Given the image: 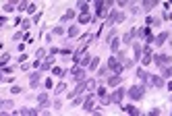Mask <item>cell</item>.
Instances as JSON below:
<instances>
[{"instance_id":"1","label":"cell","mask_w":172,"mask_h":116,"mask_svg":"<svg viewBox=\"0 0 172 116\" xmlns=\"http://www.w3.org/2000/svg\"><path fill=\"white\" fill-rule=\"evenodd\" d=\"M127 93H129V98L133 100V102H137V100H141V98H143V93H145V87H143V85H135V87H131Z\"/></svg>"},{"instance_id":"2","label":"cell","mask_w":172,"mask_h":116,"mask_svg":"<svg viewBox=\"0 0 172 116\" xmlns=\"http://www.w3.org/2000/svg\"><path fill=\"white\" fill-rule=\"evenodd\" d=\"M123 21H125V15H123V13L112 10V13H110V17H108V21H106V25H114V23H123Z\"/></svg>"},{"instance_id":"3","label":"cell","mask_w":172,"mask_h":116,"mask_svg":"<svg viewBox=\"0 0 172 116\" xmlns=\"http://www.w3.org/2000/svg\"><path fill=\"white\" fill-rule=\"evenodd\" d=\"M108 69H112V71H114L116 75H120L125 66H123V64H120V62L116 60V56H114V58H108Z\"/></svg>"},{"instance_id":"4","label":"cell","mask_w":172,"mask_h":116,"mask_svg":"<svg viewBox=\"0 0 172 116\" xmlns=\"http://www.w3.org/2000/svg\"><path fill=\"white\" fill-rule=\"evenodd\" d=\"M145 85H154V87H164V79H162V75H149V79H147V83Z\"/></svg>"},{"instance_id":"5","label":"cell","mask_w":172,"mask_h":116,"mask_svg":"<svg viewBox=\"0 0 172 116\" xmlns=\"http://www.w3.org/2000/svg\"><path fill=\"white\" fill-rule=\"evenodd\" d=\"M156 62L164 69V66H170L172 64V56H168V54H160V56H156Z\"/></svg>"},{"instance_id":"6","label":"cell","mask_w":172,"mask_h":116,"mask_svg":"<svg viewBox=\"0 0 172 116\" xmlns=\"http://www.w3.org/2000/svg\"><path fill=\"white\" fill-rule=\"evenodd\" d=\"M69 73L73 75V79H77V81H81V79H83V75H85V69L77 64V66H73V69H71Z\"/></svg>"},{"instance_id":"7","label":"cell","mask_w":172,"mask_h":116,"mask_svg":"<svg viewBox=\"0 0 172 116\" xmlns=\"http://www.w3.org/2000/svg\"><path fill=\"white\" fill-rule=\"evenodd\" d=\"M123 98H125V89H123V87H116V91L112 93V98H110V100H112L114 104H120V102H123Z\"/></svg>"},{"instance_id":"8","label":"cell","mask_w":172,"mask_h":116,"mask_svg":"<svg viewBox=\"0 0 172 116\" xmlns=\"http://www.w3.org/2000/svg\"><path fill=\"white\" fill-rule=\"evenodd\" d=\"M93 98H95V93H89L85 100H83V110H87V112L93 110Z\"/></svg>"},{"instance_id":"9","label":"cell","mask_w":172,"mask_h":116,"mask_svg":"<svg viewBox=\"0 0 172 116\" xmlns=\"http://www.w3.org/2000/svg\"><path fill=\"white\" fill-rule=\"evenodd\" d=\"M15 114H23V116H35L38 110L35 108H21V110H15Z\"/></svg>"},{"instance_id":"10","label":"cell","mask_w":172,"mask_h":116,"mask_svg":"<svg viewBox=\"0 0 172 116\" xmlns=\"http://www.w3.org/2000/svg\"><path fill=\"white\" fill-rule=\"evenodd\" d=\"M91 58H93V56H89L87 52H83V56L79 58V66H83V69H85V66H89V62H91Z\"/></svg>"},{"instance_id":"11","label":"cell","mask_w":172,"mask_h":116,"mask_svg":"<svg viewBox=\"0 0 172 116\" xmlns=\"http://www.w3.org/2000/svg\"><path fill=\"white\" fill-rule=\"evenodd\" d=\"M10 108H15V104H13L10 100H0V112H6V110H10Z\"/></svg>"},{"instance_id":"12","label":"cell","mask_w":172,"mask_h":116,"mask_svg":"<svg viewBox=\"0 0 172 116\" xmlns=\"http://www.w3.org/2000/svg\"><path fill=\"white\" fill-rule=\"evenodd\" d=\"M52 64H54V58H52V54H50L42 64H40V69H42V71H50V66H52Z\"/></svg>"},{"instance_id":"13","label":"cell","mask_w":172,"mask_h":116,"mask_svg":"<svg viewBox=\"0 0 172 116\" xmlns=\"http://www.w3.org/2000/svg\"><path fill=\"white\" fill-rule=\"evenodd\" d=\"M135 33H137V29H129V31L123 35V41H125V44H133V38H135Z\"/></svg>"},{"instance_id":"14","label":"cell","mask_w":172,"mask_h":116,"mask_svg":"<svg viewBox=\"0 0 172 116\" xmlns=\"http://www.w3.org/2000/svg\"><path fill=\"white\" fill-rule=\"evenodd\" d=\"M166 39H168V31H162L158 38H154V44H158V46H162V44H166Z\"/></svg>"},{"instance_id":"15","label":"cell","mask_w":172,"mask_h":116,"mask_svg":"<svg viewBox=\"0 0 172 116\" xmlns=\"http://www.w3.org/2000/svg\"><path fill=\"white\" fill-rule=\"evenodd\" d=\"M120 81H123L120 75H114V77L108 79V85H110V87H118V85H120Z\"/></svg>"},{"instance_id":"16","label":"cell","mask_w":172,"mask_h":116,"mask_svg":"<svg viewBox=\"0 0 172 116\" xmlns=\"http://www.w3.org/2000/svg\"><path fill=\"white\" fill-rule=\"evenodd\" d=\"M151 58H154V54H151V50H149V46H147V50H145V54H143V64H149L151 62Z\"/></svg>"},{"instance_id":"17","label":"cell","mask_w":172,"mask_h":116,"mask_svg":"<svg viewBox=\"0 0 172 116\" xmlns=\"http://www.w3.org/2000/svg\"><path fill=\"white\" fill-rule=\"evenodd\" d=\"M29 85H31V87H38V85H40V73H33V75L29 77Z\"/></svg>"},{"instance_id":"18","label":"cell","mask_w":172,"mask_h":116,"mask_svg":"<svg viewBox=\"0 0 172 116\" xmlns=\"http://www.w3.org/2000/svg\"><path fill=\"white\" fill-rule=\"evenodd\" d=\"M133 50H135V58H133V60H137V58H141V52H143V48H141V44H135V46H133Z\"/></svg>"},{"instance_id":"19","label":"cell","mask_w":172,"mask_h":116,"mask_svg":"<svg viewBox=\"0 0 172 116\" xmlns=\"http://www.w3.org/2000/svg\"><path fill=\"white\" fill-rule=\"evenodd\" d=\"M75 17V10H66L64 15H62V23H66V21H71Z\"/></svg>"},{"instance_id":"20","label":"cell","mask_w":172,"mask_h":116,"mask_svg":"<svg viewBox=\"0 0 172 116\" xmlns=\"http://www.w3.org/2000/svg\"><path fill=\"white\" fill-rule=\"evenodd\" d=\"M77 35H79V27H77V25L69 27V38H77Z\"/></svg>"},{"instance_id":"21","label":"cell","mask_w":172,"mask_h":116,"mask_svg":"<svg viewBox=\"0 0 172 116\" xmlns=\"http://www.w3.org/2000/svg\"><path fill=\"white\" fill-rule=\"evenodd\" d=\"M156 4H158L156 0H145V2H143V8H145V10H149V8H154Z\"/></svg>"},{"instance_id":"22","label":"cell","mask_w":172,"mask_h":116,"mask_svg":"<svg viewBox=\"0 0 172 116\" xmlns=\"http://www.w3.org/2000/svg\"><path fill=\"white\" fill-rule=\"evenodd\" d=\"M44 56H46V50H44V48H40V50L35 52V60H38V62H42Z\"/></svg>"},{"instance_id":"23","label":"cell","mask_w":172,"mask_h":116,"mask_svg":"<svg viewBox=\"0 0 172 116\" xmlns=\"http://www.w3.org/2000/svg\"><path fill=\"white\" fill-rule=\"evenodd\" d=\"M77 6L81 8V13H83V15H87V10H89V4H87V2H77Z\"/></svg>"},{"instance_id":"24","label":"cell","mask_w":172,"mask_h":116,"mask_svg":"<svg viewBox=\"0 0 172 116\" xmlns=\"http://www.w3.org/2000/svg\"><path fill=\"white\" fill-rule=\"evenodd\" d=\"M4 10H6V13H13V10H17V4H13V2H6V4H4Z\"/></svg>"},{"instance_id":"25","label":"cell","mask_w":172,"mask_h":116,"mask_svg":"<svg viewBox=\"0 0 172 116\" xmlns=\"http://www.w3.org/2000/svg\"><path fill=\"white\" fill-rule=\"evenodd\" d=\"M54 89H56V91H54V93H58V95H60V93H62V91H64V89H66V83H58V85H56V87H54Z\"/></svg>"},{"instance_id":"26","label":"cell","mask_w":172,"mask_h":116,"mask_svg":"<svg viewBox=\"0 0 172 116\" xmlns=\"http://www.w3.org/2000/svg\"><path fill=\"white\" fill-rule=\"evenodd\" d=\"M125 112H127V114H139V110L133 108V104H131V106H125Z\"/></svg>"},{"instance_id":"27","label":"cell","mask_w":172,"mask_h":116,"mask_svg":"<svg viewBox=\"0 0 172 116\" xmlns=\"http://www.w3.org/2000/svg\"><path fill=\"white\" fill-rule=\"evenodd\" d=\"M89 39H93V33H85V35L81 38V44H83V46H87V44H89Z\"/></svg>"},{"instance_id":"28","label":"cell","mask_w":172,"mask_h":116,"mask_svg":"<svg viewBox=\"0 0 172 116\" xmlns=\"http://www.w3.org/2000/svg\"><path fill=\"white\" fill-rule=\"evenodd\" d=\"M97 64H100V58H91V62H89V69H91V71H95V69H97Z\"/></svg>"},{"instance_id":"29","label":"cell","mask_w":172,"mask_h":116,"mask_svg":"<svg viewBox=\"0 0 172 116\" xmlns=\"http://www.w3.org/2000/svg\"><path fill=\"white\" fill-rule=\"evenodd\" d=\"M85 87H87V91H89V89H95V81H93V79H87Z\"/></svg>"},{"instance_id":"30","label":"cell","mask_w":172,"mask_h":116,"mask_svg":"<svg viewBox=\"0 0 172 116\" xmlns=\"http://www.w3.org/2000/svg\"><path fill=\"white\" fill-rule=\"evenodd\" d=\"M89 21H91V17H89V15H83V13L79 15V23H89Z\"/></svg>"},{"instance_id":"31","label":"cell","mask_w":172,"mask_h":116,"mask_svg":"<svg viewBox=\"0 0 172 116\" xmlns=\"http://www.w3.org/2000/svg\"><path fill=\"white\" fill-rule=\"evenodd\" d=\"M162 77H172V66H164V73Z\"/></svg>"},{"instance_id":"32","label":"cell","mask_w":172,"mask_h":116,"mask_svg":"<svg viewBox=\"0 0 172 116\" xmlns=\"http://www.w3.org/2000/svg\"><path fill=\"white\" fill-rule=\"evenodd\" d=\"M52 75H58V77H62V75H64V71H62V69H58V66H54V69H52Z\"/></svg>"},{"instance_id":"33","label":"cell","mask_w":172,"mask_h":116,"mask_svg":"<svg viewBox=\"0 0 172 116\" xmlns=\"http://www.w3.org/2000/svg\"><path fill=\"white\" fill-rule=\"evenodd\" d=\"M116 39V31H110L108 35H106V41H114Z\"/></svg>"},{"instance_id":"34","label":"cell","mask_w":172,"mask_h":116,"mask_svg":"<svg viewBox=\"0 0 172 116\" xmlns=\"http://www.w3.org/2000/svg\"><path fill=\"white\" fill-rule=\"evenodd\" d=\"M106 73H108V64H106V66H100V71H97V75H100V77H104Z\"/></svg>"},{"instance_id":"35","label":"cell","mask_w":172,"mask_h":116,"mask_svg":"<svg viewBox=\"0 0 172 116\" xmlns=\"http://www.w3.org/2000/svg\"><path fill=\"white\" fill-rule=\"evenodd\" d=\"M95 95H97V98H102V95H106V89H104V87L100 85V87H97V91H95Z\"/></svg>"},{"instance_id":"36","label":"cell","mask_w":172,"mask_h":116,"mask_svg":"<svg viewBox=\"0 0 172 116\" xmlns=\"http://www.w3.org/2000/svg\"><path fill=\"white\" fill-rule=\"evenodd\" d=\"M23 8H27V2H25V0H21V2L17 4V10H23Z\"/></svg>"},{"instance_id":"37","label":"cell","mask_w":172,"mask_h":116,"mask_svg":"<svg viewBox=\"0 0 172 116\" xmlns=\"http://www.w3.org/2000/svg\"><path fill=\"white\" fill-rule=\"evenodd\" d=\"M52 33H54V35H62V33H64V29H62V27H54V31H52Z\"/></svg>"},{"instance_id":"38","label":"cell","mask_w":172,"mask_h":116,"mask_svg":"<svg viewBox=\"0 0 172 116\" xmlns=\"http://www.w3.org/2000/svg\"><path fill=\"white\" fill-rule=\"evenodd\" d=\"M110 102H112V100H110V98H108V95H102V106H108V104H110Z\"/></svg>"},{"instance_id":"39","label":"cell","mask_w":172,"mask_h":116,"mask_svg":"<svg viewBox=\"0 0 172 116\" xmlns=\"http://www.w3.org/2000/svg\"><path fill=\"white\" fill-rule=\"evenodd\" d=\"M83 104V98H73V106H81Z\"/></svg>"},{"instance_id":"40","label":"cell","mask_w":172,"mask_h":116,"mask_svg":"<svg viewBox=\"0 0 172 116\" xmlns=\"http://www.w3.org/2000/svg\"><path fill=\"white\" fill-rule=\"evenodd\" d=\"M8 60H10V56H8V54H4V56H2V58H0V66H2V64H6V62H8Z\"/></svg>"},{"instance_id":"41","label":"cell","mask_w":172,"mask_h":116,"mask_svg":"<svg viewBox=\"0 0 172 116\" xmlns=\"http://www.w3.org/2000/svg\"><path fill=\"white\" fill-rule=\"evenodd\" d=\"M110 48H112V50H114V52H116V50H118V38L114 39V41H110Z\"/></svg>"},{"instance_id":"42","label":"cell","mask_w":172,"mask_h":116,"mask_svg":"<svg viewBox=\"0 0 172 116\" xmlns=\"http://www.w3.org/2000/svg\"><path fill=\"white\" fill-rule=\"evenodd\" d=\"M154 23H156L154 17H147V19H145V25H154Z\"/></svg>"},{"instance_id":"43","label":"cell","mask_w":172,"mask_h":116,"mask_svg":"<svg viewBox=\"0 0 172 116\" xmlns=\"http://www.w3.org/2000/svg\"><path fill=\"white\" fill-rule=\"evenodd\" d=\"M35 8H38V6H35V4H27V10H29V13H33V10H35Z\"/></svg>"},{"instance_id":"44","label":"cell","mask_w":172,"mask_h":116,"mask_svg":"<svg viewBox=\"0 0 172 116\" xmlns=\"http://www.w3.org/2000/svg\"><path fill=\"white\" fill-rule=\"evenodd\" d=\"M2 81H8V79H4V77H2V71H0V83H2Z\"/></svg>"},{"instance_id":"45","label":"cell","mask_w":172,"mask_h":116,"mask_svg":"<svg viewBox=\"0 0 172 116\" xmlns=\"http://www.w3.org/2000/svg\"><path fill=\"white\" fill-rule=\"evenodd\" d=\"M4 21H6V19H4V17H0V25H4Z\"/></svg>"},{"instance_id":"46","label":"cell","mask_w":172,"mask_h":116,"mask_svg":"<svg viewBox=\"0 0 172 116\" xmlns=\"http://www.w3.org/2000/svg\"><path fill=\"white\" fill-rule=\"evenodd\" d=\"M168 19H172V13H170V15H168Z\"/></svg>"},{"instance_id":"47","label":"cell","mask_w":172,"mask_h":116,"mask_svg":"<svg viewBox=\"0 0 172 116\" xmlns=\"http://www.w3.org/2000/svg\"><path fill=\"white\" fill-rule=\"evenodd\" d=\"M0 46H2V41H0Z\"/></svg>"}]
</instances>
